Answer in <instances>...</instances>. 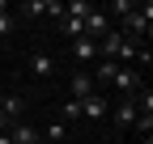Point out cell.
Wrapping results in <instances>:
<instances>
[{"label": "cell", "instance_id": "cell-1", "mask_svg": "<svg viewBox=\"0 0 153 144\" xmlns=\"http://www.w3.org/2000/svg\"><path fill=\"white\" fill-rule=\"evenodd\" d=\"M115 89H119L123 98H136L140 89H145V72L136 68V64H119V72H115V81H111Z\"/></svg>", "mask_w": 153, "mask_h": 144}, {"label": "cell", "instance_id": "cell-2", "mask_svg": "<svg viewBox=\"0 0 153 144\" xmlns=\"http://www.w3.org/2000/svg\"><path fill=\"white\" fill-rule=\"evenodd\" d=\"M153 26V4H136V9H132L128 17H123V38H140V34Z\"/></svg>", "mask_w": 153, "mask_h": 144}, {"label": "cell", "instance_id": "cell-3", "mask_svg": "<svg viewBox=\"0 0 153 144\" xmlns=\"http://www.w3.org/2000/svg\"><path fill=\"white\" fill-rule=\"evenodd\" d=\"M106 30H111V21H106V13H98V9H89V17H85V38H89V43H102V38H106Z\"/></svg>", "mask_w": 153, "mask_h": 144}, {"label": "cell", "instance_id": "cell-4", "mask_svg": "<svg viewBox=\"0 0 153 144\" xmlns=\"http://www.w3.org/2000/svg\"><path fill=\"white\" fill-rule=\"evenodd\" d=\"M22 110H26V98H22V93H4V102H0V115H4L9 123H22Z\"/></svg>", "mask_w": 153, "mask_h": 144}, {"label": "cell", "instance_id": "cell-5", "mask_svg": "<svg viewBox=\"0 0 153 144\" xmlns=\"http://www.w3.org/2000/svg\"><path fill=\"white\" fill-rule=\"evenodd\" d=\"M115 72H119V64H115V60H94L89 76H94V85H111V81H115Z\"/></svg>", "mask_w": 153, "mask_h": 144}, {"label": "cell", "instance_id": "cell-6", "mask_svg": "<svg viewBox=\"0 0 153 144\" xmlns=\"http://www.w3.org/2000/svg\"><path fill=\"white\" fill-rule=\"evenodd\" d=\"M89 93H98L94 76H89V72H72V98H76V102H85Z\"/></svg>", "mask_w": 153, "mask_h": 144}, {"label": "cell", "instance_id": "cell-7", "mask_svg": "<svg viewBox=\"0 0 153 144\" xmlns=\"http://www.w3.org/2000/svg\"><path fill=\"white\" fill-rule=\"evenodd\" d=\"M136 115H140V110H136V98H123L119 106H115V115H111V119L119 123V127H132V123H136Z\"/></svg>", "mask_w": 153, "mask_h": 144}, {"label": "cell", "instance_id": "cell-8", "mask_svg": "<svg viewBox=\"0 0 153 144\" xmlns=\"http://www.w3.org/2000/svg\"><path fill=\"white\" fill-rule=\"evenodd\" d=\"M9 140L13 144H43V136H38L30 123H13V127H9Z\"/></svg>", "mask_w": 153, "mask_h": 144}, {"label": "cell", "instance_id": "cell-9", "mask_svg": "<svg viewBox=\"0 0 153 144\" xmlns=\"http://www.w3.org/2000/svg\"><path fill=\"white\" fill-rule=\"evenodd\" d=\"M102 115H106V98L102 93H89L81 102V119H102Z\"/></svg>", "mask_w": 153, "mask_h": 144}, {"label": "cell", "instance_id": "cell-10", "mask_svg": "<svg viewBox=\"0 0 153 144\" xmlns=\"http://www.w3.org/2000/svg\"><path fill=\"white\" fill-rule=\"evenodd\" d=\"M72 55L81 60V64H94V60H98V43H89V38H72Z\"/></svg>", "mask_w": 153, "mask_h": 144}, {"label": "cell", "instance_id": "cell-11", "mask_svg": "<svg viewBox=\"0 0 153 144\" xmlns=\"http://www.w3.org/2000/svg\"><path fill=\"white\" fill-rule=\"evenodd\" d=\"M30 72H34L38 81H47V76H55V60L51 55H34L30 60Z\"/></svg>", "mask_w": 153, "mask_h": 144}, {"label": "cell", "instance_id": "cell-12", "mask_svg": "<svg viewBox=\"0 0 153 144\" xmlns=\"http://www.w3.org/2000/svg\"><path fill=\"white\" fill-rule=\"evenodd\" d=\"M43 136H47L51 144H64V140H68V127H64V119H51V123H47V132H43Z\"/></svg>", "mask_w": 153, "mask_h": 144}, {"label": "cell", "instance_id": "cell-13", "mask_svg": "<svg viewBox=\"0 0 153 144\" xmlns=\"http://www.w3.org/2000/svg\"><path fill=\"white\" fill-rule=\"evenodd\" d=\"M17 26V13H9V4H0V34H13Z\"/></svg>", "mask_w": 153, "mask_h": 144}, {"label": "cell", "instance_id": "cell-14", "mask_svg": "<svg viewBox=\"0 0 153 144\" xmlns=\"http://www.w3.org/2000/svg\"><path fill=\"white\" fill-rule=\"evenodd\" d=\"M60 119L68 123V119H81V102H76V98H68L64 106H60Z\"/></svg>", "mask_w": 153, "mask_h": 144}, {"label": "cell", "instance_id": "cell-15", "mask_svg": "<svg viewBox=\"0 0 153 144\" xmlns=\"http://www.w3.org/2000/svg\"><path fill=\"white\" fill-rule=\"evenodd\" d=\"M22 13H26V17H47V0H43V4H38V0H26Z\"/></svg>", "mask_w": 153, "mask_h": 144}, {"label": "cell", "instance_id": "cell-16", "mask_svg": "<svg viewBox=\"0 0 153 144\" xmlns=\"http://www.w3.org/2000/svg\"><path fill=\"white\" fill-rule=\"evenodd\" d=\"M132 127H136V136H149V132H153V115H136Z\"/></svg>", "mask_w": 153, "mask_h": 144}, {"label": "cell", "instance_id": "cell-17", "mask_svg": "<svg viewBox=\"0 0 153 144\" xmlns=\"http://www.w3.org/2000/svg\"><path fill=\"white\" fill-rule=\"evenodd\" d=\"M132 9H136V4H132V0H115V4H111V13H119V17H128Z\"/></svg>", "mask_w": 153, "mask_h": 144}, {"label": "cell", "instance_id": "cell-18", "mask_svg": "<svg viewBox=\"0 0 153 144\" xmlns=\"http://www.w3.org/2000/svg\"><path fill=\"white\" fill-rule=\"evenodd\" d=\"M9 127H13V123H9V119H4V115H0V136H4V132H9Z\"/></svg>", "mask_w": 153, "mask_h": 144}, {"label": "cell", "instance_id": "cell-19", "mask_svg": "<svg viewBox=\"0 0 153 144\" xmlns=\"http://www.w3.org/2000/svg\"><path fill=\"white\" fill-rule=\"evenodd\" d=\"M0 144H13V140H9V132H4V136H0Z\"/></svg>", "mask_w": 153, "mask_h": 144}, {"label": "cell", "instance_id": "cell-20", "mask_svg": "<svg viewBox=\"0 0 153 144\" xmlns=\"http://www.w3.org/2000/svg\"><path fill=\"white\" fill-rule=\"evenodd\" d=\"M140 144H153V136H140Z\"/></svg>", "mask_w": 153, "mask_h": 144}, {"label": "cell", "instance_id": "cell-21", "mask_svg": "<svg viewBox=\"0 0 153 144\" xmlns=\"http://www.w3.org/2000/svg\"><path fill=\"white\" fill-rule=\"evenodd\" d=\"M0 102H4V89H0Z\"/></svg>", "mask_w": 153, "mask_h": 144}]
</instances>
